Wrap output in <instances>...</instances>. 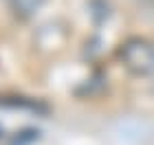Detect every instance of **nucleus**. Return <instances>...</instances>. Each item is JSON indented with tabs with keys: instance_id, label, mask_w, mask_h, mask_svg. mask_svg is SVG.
Segmentation results:
<instances>
[{
	"instance_id": "2",
	"label": "nucleus",
	"mask_w": 154,
	"mask_h": 145,
	"mask_svg": "<svg viewBox=\"0 0 154 145\" xmlns=\"http://www.w3.org/2000/svg\"><path fill=\"white\" fill-rule=\"evenodd\" d=\"M42 5H44V0H11L13 11H16L20 18H31V16H35Z\"/></svg>"
},
{
	"instance_id": "3",
	"label": "nucleus",
	"mask_w": 154,
	"mask_h": 145,
	"mask_svg": "<svg viewBox=\"0 0 154 145\" xmlns=\"http://www.w3.org/2000/svg\"><path fill=\"white\" fill-rule=\"evenodd\" d=\"M0 136H2V128H0Z\"/></svg>"
},
{
	"instance_id": "1",
	"label": "nucleus",
	"mask_w": 154,
	"mask_h": 145,
	"mask_svg": "<svg viewBox=\"0 0 154 145\" xmlns=\"http://www.w3.org/2000/svg\"><path fill=\"white\" fill-rule=\"evenodd\" d=\"M121 62L132 75L145 77L154 73V44L143 38H132L121 48Z\"/></svg>"
}]
</instances>
